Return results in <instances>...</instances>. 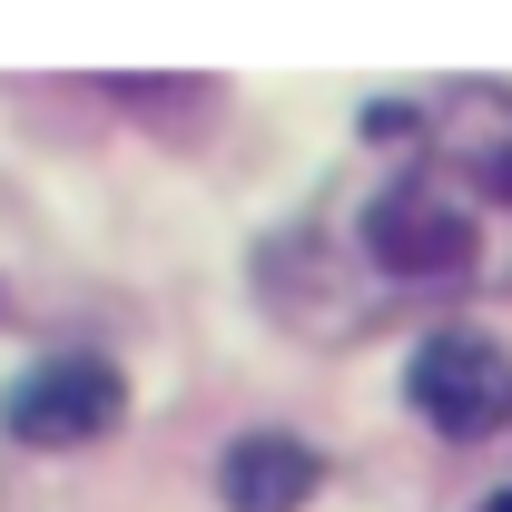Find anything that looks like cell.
Masks as SVG:
<instances>
[{"label": "cell", "instance_id": "obj_5", "mask_svg": "<svg viewBox=\"0 0 512 512\" xmlns=\"http://www.w3.org/2000/svg\"><path fill=\"white\" fill-rule=\"evenodd\" d=\"M473 512H512V493H483V503H473Z\"/></svg>", "mask_w": 512, "mask_h": 512}, {"label": "cell", "instance_id": "obj_2", "mask_svg": "<svg viewBox=\"0 0 512 512\" xmlns=\"http://www.w3.org/2000/svg\"><path fill=\"white\" fill-rule=\"evenodd\" d=\"M128 424V375L99 345H50L0 384V434L20 453H79Z\"/></svg>", "mask_w": 512, "mask_h": 512}, {"label": "cell", "instance_id": "obj_3", "mask_svg": "<svg viewBox=\"0 0 512 512\" xmlns=\"http://www.w3.org/2000/svg\"><path fill=\"white\" fill-rule=\"evenodd\" d=\"M404 404L444 434V444H483L512 424V345L473 316H444L404 345Z\"/></svg>", "mask_w": 512, "mask_h": 512}, {"label": "cell", "instance_id": "obj_1", "mask_svg": "<svg viewBox=\"0 0 512 512\" xmlns=\"http://www.w3.org/2000/svg\"><path fill=\"white\" fill-rule=\"evenodd\" d=\"M247 286L306 345H355L414 306L512 296V89L463 79L424 99L414 138L256 237Z\"/></svg>", "mask_w": 512, "mask_h": 512}, {"label": "cell", "instance_id": "obj_4", "mask_svg": "<svg viewBox=\"0 0 512 512\" xmlns=\"http://www.w3.org/2000/svg\"><path fill=\"white\" fill-rule=\"evenodd\" d=\"M217 512H306L335 483V463H325L306 434H286V424H247V434H227L217 444Z\"/></svg>", "mask_w": 512, "mask_h": 512}]
</instances>
